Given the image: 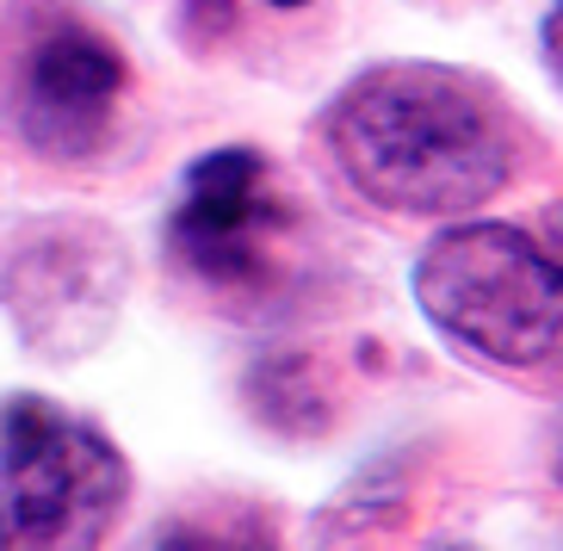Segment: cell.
<instances>
[{"label": "cell", "instance_id": "52a82bcc", "mask_svg": "<svg viewBox=\"0 0 563 551\" xmlns=\"http://www.w3.org/2000/svg\"><path fill=\"white\" fill-rule=\"evenodd\" d=\"M539 37H545V63H551V75L563 81V0H551V13H545V25H539Z\"/></svg>", "mask_w": 563, "mask_h": 551}, {"label": "cell", "instance_id": "6da1fadb", "mask_svg": "<svg viewBox=\"0 0 563 551\" xmlns=\"http://www.w3.org/2000/svg\"><path fill=\"white\" fill-rule=\"evenodd\" d=\"M329 155L378 211L464 218L508 186L514 131L477 75L384 63L329 106Z\"/></svg>", "mask_w": 563, "mask_h": 551}, {"label": "cell", "instance_id": "8992f818", "mask_svg": "<svg viewBox=\"0 0 563 551\" xmlns=\"http://www.w3.org/2000/svg\"><path fill=\"white\" fill-rule=\"evenodd\" d=\"M285 205L273 199L261 150H211L186 167L167 249L205 291H254L273 267Z\"/></svg>", "mask_w": 563, "mask_h": 551}, {"label": "cell", "instance_id": "277c9868", "mask_svg": "<svg viewBox=\"0 0 563 551\" xmlns=\"http://www.w3.org/2000/svg\"><path fill=\"white\" fill-rule=\"evenodd\" d=\"M124 291L131 254L93 218H25L0 242V310L44 360H87L112 334Z\"/></svg>", "mask_w": 563, "mask_h": 551}, {"label": "cell", "instance_id": "ba28073f", "mask_svg": "<svg viewBox=\"0 0 563 551\" xmlns=\"http://www.w3.org/2000/svg\"><path fill=\"white\" fill-rule=\"evenodd\" d=\"M266 7H285V13H291V7H310V0H266Z\"/></svg>", "mask_w": 563, "mask_h": 551}, {"label": "cell", "instance_id": "3957f363", "mask_svg": "<svg viewBox=\"0 0 563 551\" xmlns=\"http://www.w3.org/2000/svg\"><path fill=\"white\" fill-rule=\"evenodd\" d=\"M131 502V465L93 421L51 397L0 403V546L87 551L118 527Z\"/></svg>", "mask_w": 563, "mask_h": 551}, {"label": "cell", "instance_id": "5b68a950", "mask_svg": "<svg viewBox=\"0 0 563 551\" xmlns=\"http://www.w3.org/2000/svg\"><path fill=\"white\" fill-rule=\"evenodd\" d=\"M131 81L124 51L81 13H44L13 51L7 112L19 143L51 162H81L112 136L118 93Z\"/></svg>", "mask_w": 563, "mask_h": 551}, {"label": "cell", "instance_id": "7a4b0ae2", "mask_svg": "<svg viewBox=\"0 0 563 551\" xmlns=\"http://www.w3.org/2000/svg\"><path fill=\"white\" fill-rule=\"evenodd\" d=\"M415 304L489 366L532 372L563 353V261L514 223H452L415 261Z\"/></svg>", "mask_w": 563, "mask_h": 551}]
</instances>
